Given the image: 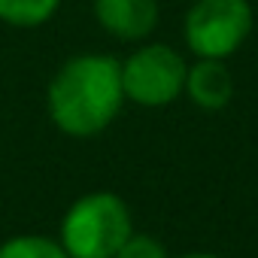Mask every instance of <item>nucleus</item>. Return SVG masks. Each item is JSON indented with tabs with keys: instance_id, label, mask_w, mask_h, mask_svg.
Returning a JSON list of instances; mask_svg holds the SVG:
<instances>
[{
	"instance_id": "f257e3e1",
	"label": "nucleus",
	"mask_w": 258,
	"mask_h": 258,
	"mask_svg": "<svg viewBox=\"0 0 258 258\" xmlns=\"http://www.w3.org/2000/svg\"><path fill=\"white\" fill-rule=\"evenodd\" d=\"M121 67L112 55H76L49 82V118L67 137H97L121 112Z\"/></svg>"
},
{
	"instance_id": "f03ea898",
	"label": "nucleus",
	"mask_w": 258,
	"mask_h": 258,
	"mask_svg": "<svg viewBox=\"0 0 258 258\" xmlns=\"http://www.w3.org/2000/svg\"><path fill=\"white\" fill-rule=\"evenodd\" d=\"M131 234V210L112 191L82 195L61 222V246L70 258H115Z\"/></svg>"
},
{
	"instance_id": "7ed1b4c3",
	"label": "nucleus",
	"mask_w": 258,
	"mask_h": 258,
	"mask_svg": "<svg viewBox=\"0 0 258 258\" xmlns=\"http://www.w3.org/2000/svg\"><path fill=\"white\" fill-rule=\"evenodd\" d=\"M121 91L124 100H134L140 106L158 109L173 103L185 88V58L164 46V43H146L137 52H131L121 64Z\"/></svg>"
},
{
	"instance_id": "20e7f679",
	"label": "nucleus",
	"mask_w": 258,
	"mask_h": 258,
	"mask_svg": "<svg viewBox=\"0 0 258 258\" xmlns=\"http://www.w3.org/2000/svg\"><path fill=\"white\" fill-rule=\"evenodd\" d=\"M182 34L198 58L225 61L252 34V7L249 0H195L185 13Z\"/></svg>"
},
{
	"instance_id": "39448f33",
	"label": "nucleus",
	"mask_w": 258,
	"mask_h": 258,
	"mask_svg": "<svg viewBox=\"0 0 258 258\" xmlns=\"http://www.w3.org/2000/svg\"><path fill=\"white\" fill-rule=\"evenodd\" d=\"M97 25L121 43H140L158 25V0H94Z\"/></svg>"
},
{
	"instance_id": "423d86ee",
	"label": "nucleus",
	"mask_w": 258,
	"mask_h": 258,
	"mask_svg": "<svg viewBox=\"0 0 258 258\" xmlns=\"http://www.w3.org/2000/svg\"><path fill=\"white\" fill-rule=\"evenodd\" d=\"M195 106L216 112L225 109L234 97V79L231 70L225 67V61L219 58H198L188 70H185V88H182Z\"/></svg>"
},
{
	"instance_id": "0eeeda50",
	"label": "nucleus",
	"mask_w": 258,
	"mask_h": 258,
	"mask_svg": "<svg viewBox=\"0 0 258 258\" xmlns=\"http://www.w3.org/2000/svg\"><path fill=\"white\" fill-rule=\"evenodd\" d=\"M61 7V0H0V22L13 28H40Z\"/></svg>"
},
{
	"instance_id": "6e6552de",
	"label": "nucleus",
	"mask_w": 258,
	"mask_h": 258,
	"mask_svg": "<svg viewBox=\"0 0 258 258\" xmlns=\"http://www.w3.org/2000/svg\"><path fill=\"white\" fill-rule=\"evenodd\" d=\"M0 258H70L61 240L43 234H19L0 243Z\"/></svg>"
},
{
	"instance_id": "1a4fd4ad",
	"label": "nucleus",
	"mask_w": 258,
	"mask_h": 258,
	"mask_svg": "<svg viewBox=\"0 0 258 258\" xmlns=\"http://www.w3.org/2000/svg\"><path fill=\"white\" fill-rule=\"evenodd\" d=\"M115 258H167V249L149 234H131L115 252Z\"/></svg>"
},
{
	"instance_id": "9d476101",
	"label": "nucleus",
	"mask_w": 258,
	"mask_h": 258,
	"mask_svg": "<svg viewBox=\"0 0 258 258\" xmlns=\"http://www.w3.org/2000/svg\"><path fill=\"white\" fill-rule=\"evenodd\" d=\"M179 258H219V255H210V252H191V255H179Z\"/></svg>"
}]
</instances>
